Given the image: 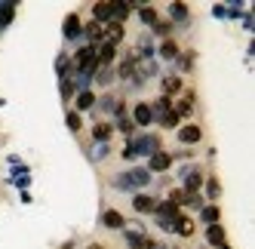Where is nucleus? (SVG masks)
<instances>
[{
  "label": "nucleus",
  "mask_w": 255,
  "mask_h": 249,
  "mask_svg": "<svg viewBox=\"0 0 255 249\" xmlns=\"http://www.w3.org/2000/svg\"><path fill=\"white\" fill-rule=\"evenodd\" d=\"M102 222H105L108 228H123V225H126V222H123V216H120L117 209H108L105 216H102Z\"/></svg>",
  "instance_id": "nucleus-16"
},
{
  "label": "nucleus",
  "mask_w": 255,
  "mask_h": 249,
  "mask_svg": "<svg viewBox=\"0 0 255 249\" xmlns=\"http://www.w3.org/2000/svg\"><path fill=\"white\" fill-rule=\"evenodd\" d=\"M117 126H120V129H123V132H126V135H129V132H132V129H135V123H132V120H129V117H126V114H120V123H117Z\"/></svg>",
  "instance_id": "nucleus-27"
},
{
  "label": "nucleus",
  "mask_w": 255,
  "mask_h": 249,
  "mask_svg": "<svg viewBox=\"0 0 255 249\" xmlns=\"http://www.w3.org/2000/svg\"><path fill=\"white\" fill-rule=\"evenodd\" d=\"M126 243L132 249H148V237H141L138 231H126Z\"/></svg>",
  "instance_id": "nucleus-15"
},
{
  "label": "nucleus",
  "mask_w": 255,
  "mask_h": 249,
  "mask_svg": "<svg viewBox=\"0 0 255 249\" xmlns=\"http://www.w3.org/2000/svg\"><path fill=\"white\" fill-rule=\"evenodd\" d=\"M218 249H231V246H218Z\"/></svg>",
  "instance_id": "nucleus-34"
},
{
  "label": "nucleus",
  "mask_w": 255,
  "mask_h": 249,
  "mask_svg": "<svg viewBox=\"0 0 255 249\" xmlns=\"http://www.w3.org/2000/svg\"><path fill=\"white\" fill-rule=\"evenodd\" d=\"M62 96H65V99L74 96V83H71V80H65V83H62Z\"/></svg>",
  "instance_id": "nucleus-29"
},
{
  "label": "nucleus",
  "mask_w": 255,
  "mask_h": 249,
  "mask_svg": "<svg viewBox=\"0 0 255 249\" xmlns=\"http://www.w3.org/2000/svg\"><path fill=\"white\" fill-rule=\"evenodd\" d=\"M132 206H135V212H154L157 209V200L148 197V194H138V197L132 200Z\"/></svg>",
  "instance_id": "nucleus-6"
},
{
  "label": "nucleus",
  "mask_w": 255,
  "mask_h": 249,
  "mask_svg": "<svg viewBox=\"0 0 255 249\" xmlns=\"http://www.w3.org/2000/svg\"><path fill=\"white\" fill-rule=\"evenodd\" d=\"M169 12H172V19H188V6L185 3H172Z\"/></svg>",
  "instance_id": "nucleus-26"
},
{
  "label": "nucleus",
  "mask_w": 255,
  "mask_h": 249,
  "mask_svg": "<svg viewBox=\"0 0 255 249\" xmlns=\"http://www.w3.org/2000/svg\"><path fill=\"white\" fill-rule=\"evenodd\" d=\"M160 56H163V59H175V56H178L175 40H166V43H163V46H160Z\"/></svg>",
  "instance_id": "nucleus-22"
},
{
  "label": "nucleus",
  "mask_w": 255,
  "mask_h": 249,
  "mask_svg": "<svg viewBox=\"0 0 255 249\" xmlns=\"http://www.w3.org/2000/svg\"><path fill=\"white\" fill-rule=\"evenodd\" d=\"M89 249H102V246H99V243H93V246H89Z\"/></svg>",
  "instance_id": "nucleus-33"
},
{
  "label": "nucleus",
  "mask_w": 255,
  "mask_h": 249,
  "mask_svg": "<svg viewBox=\"0 0 255 249\" xmlns=\"http://www.w3.org/2000/svg\"><path fill=\"white\" fill-rule=\"evenodd\" d=\"M80 123H83V120H80L77 111H71V114H68V129H74V132H77V129H80Z\"/></svg>",
  "instance_id": "nucleus-28"
},
{
  "label": "nucleus",
  "mask_w": 255,
  "mask_h": 249,
  "mask_svg": "<svg viewBox=\"0 0 255 249\" xmlns=\"http://www.w3.org/2000/svg\"><path fill=\"white\" fill-rule=\"evenodd\" d=\"M172 231H175V234H181V237H191V234H194V222H191L188 216H178L175 225H172Z\"/></svg>",
  "instance_id": "nucleus-7"
},
{
  "label": "nucleus",
  "mask_w": 255,
  "mask_h": 249,
  "mask_svg": "<svg viewBox=\"0 0 255 249\" xmlns=\"http://www.w3.org/2000/svg\"><path fill=\"white\" fill-rule=\"evenodd\" d=\"M178 114L175 111H166V114H160V123H163V126H166V129H172V126H178Z\"/></svg>",
  "instance_id": "nucleus-23"
},
{
  "label": "nucleus",
  "mask_w": 255,
  "mask_h": 249,
  "mask_svg": "<svg viewBox=\"0 0 255 249\" xmlns=\"http://www.w3.org/2000/svg\"><path fill=\"white\" fill-rule=\"evenodd\" d=\"M166 111H172V102H169L166 96H163V99H157V102L151 105V114H154V117H160V114H166Z\"/></svg>",
  "instance_id": "nucleus-18"
},
{
  "label": "nucleus",
  "mask_w": 255,
  "mask_h": 249,
  "mask_svg": "<svg viewBox=\"0 0 255 249\" xmlns=\"http://www.w3.org/2000/svg\"><path fill=\"white\" fill-rule=\"evenodd\" d=\"M200 135H203V132H200V126H181V129H178V138L185 141V145H194V141H200Z\"/></svg>",
  "instance_id": "nucleus-10"
},
{
  "label": "nucleus",
  "mask_w": 255,
  "mask_h": 249,
  "mask_svg": "<svg viewBox=\"0 0 255 249\" xmlns=\"http://www.w3.org/2000/svg\"><path fill=\"white\" fill-rule=\"evenodd\" d=\"M169 163H172V157H169L166 151H154V154H151V169H154V172L169 169Z\"/></svg>",
  "instance_id": "nucleus-4"
},
{
  "label": "nucleus",
  "mask_w": 255,
  "mask_h": 249,
  "mask_svg": "<svg viewBox=\"0 0 255 249\" xmlns=\"http://www.w3.org/2000/svg\"><path fill=\"white\" fill-rule=\"evenodd\" d=\"M93 105H96V96L89 93V90H80V96H77V108L86 111V108H93Z\"/></svg>",
  "instance_id": "nucleus-19"
},
{
  "label": "nucleus",
  "mask_w": 255,
  "mask_h": 249,
  "mask_svg": "<svg viewBox=\"0 0 255 249\" xmlns=\"http://www.w3.org/2000/svg\"><path fill=\"white\" fill-rule=\"evenodd\" d=\"M77 34H80V15L71 12L65 19V37H77Z\"/></svg>",
  "instance_id": "nucleus-13"
},
{
  "label": "nucleus",
  "mask_w": 255,
  "mask_h": 249,
  "mask_svg": "<svg viewBox=\"0 0 255 249\" xmlns=\"http://www.w3.org/2000/svg\"><path fill=\"white\" fill-rule=\"evenodd\" d=\"M151 182V172L148 169H132V172H126L117 179V188H144Z\"/></svg>",
  "instance_id": "nucleus-1"
},
{
  "label": "nucleus",
  "mask_w": 255,
  "mask_h": 249,
  "mask_svg": "<svg viewBox=\"0 0 255 249\" xmlns=\"http://www.w3.org/2000/svg\"><path fill=\"white\" fill-rule=\"evenodd\" d=\"M138 15H141V22H144V25H157V9H154V6H141Z\"/></svg>",
  "instance_id": "nucleus-20"
},
{
  "label": "nucleus",
  "mask_w": 255,
  "mask_h": 249,
  "mask_svg": "<svg viewBox=\"0 0 255 249\" xmlns=\"http://www.w3.org/2000/svg\"><path fill=\"white\" fill-rule=\"evenodd\" d=\"M93 15H96L93 22L108 25V22H111V3H105V0H102V3H96V6H93Z\"/></svg>",
  "instance_id": "nucleus-5"
},
{
  "label": "nucleus",
  "mask_w": 255,
  "mask_h": 249,
  "mask_svg": "<svg viewBox=\"0 0 255 249\" xmlns=\"http://www.w3.org/2000/svg\"><path fill=\"white\" fill-rule=\"evenodd\" d=\"M123 40V25H117V22H108L105 25V31H102V43H111V46H117Z\"/></svg>",
  "instance_id": "nucleus-2"
},
{
  "label": "nucleus",
  "mask_w": 255,
  "mask_h": 249,
  "mask_svg": "<svg viewBox=\"0 0 255 249\" xmlns=\"http://www.w3.org/2000/svg\"><path fill=\"white\" fill-rule=\"evenodd\" d=\"M154 28H157V34H169V22H157Z\"/></svg>",
  "instance_id": "nucleus-32"
},
{
  "label": "nucleus",
  "mask_w": 255,
  "mask_h": 249,
  "mask_svg": "<svg viewBox=\"0 0 255 249\" xmlns=\"http://www.w3.org/2000/svg\"><path fill=\"white\" fill-rule=\"evenodd\" d=\"M206 188H209V197H218V191H222L215 179H209V185H206Z\"/></svg>",
  "instance_id": "nucleus-31"
},
{
  "label": "nucleus",
  "mask_w": 255,
  "mask_h": 249,
  "mask_svg": "<svg viewBox=\"0 0 255 249\" xmlns=\"http://www.w3.org/2000/svg\"><path fill=\"white\" fill-rule=\"evenodd\" d=\"M111 132H114V129H111V123H96V126H93V138L102 141V145H105L108 138H111Z\"/></svg>",
  "instance_id": "nucleus-12"
},
{
  "label": "nucleus",
  "mask_w": 255,
  "mask_h": 249,
  "mask_svg": "<svg viewBox=\"0 0 255 249\" xmlns=\"http://www.w3.org/2000/svg\"><path fill=\"white\" fill-rule=\"evenodd\" d=\"M172 111H175L178 117H185V114H191V111H194V96H191V93H185V99H181V102L175 105Z\"/></svg>",
  "instance_id": "nucleus-14"
},
{
  "label": "nucleus",
  "mask_w": 255,
  "mask_h": 249,
  "mask_svg": "<svg viewBox=\"0 0 255 249\" xmlns=\"http://www.w3.org/2000/svg\"><path fill=\"white\" fill-rule=\"evenodd\" d=\"M129 9H132V3H111V22L123 25V19L129 15Z\"/></svg>",
  "instance_id": "nucleus-9"
},
{
  "label": "nucleus",
  "mask_w": 255,
  "mask_h": 249,
  "mask_svg": "<svg viewBox=\"0 0 255 249\" xmlns=\"http://www.w3.org/2000/svg\"><path fill=\"white\" fill-rule=\"evenodd\" d=\"M206 240H209L212 246H225V228H222V225H209V228H206Z\"/></svg>",
  "instance_id": "nucleus-8"
},
{
  "label": "nucleus",
  "mask_w": 255,
  "mask_h": 249,
  "mask_svg": "<svg viewBox=\"0 0 255 249\" xmlns=\"http://www.w3.org/2000/svg\"><path fill=\"white\" fill-rule=\"evenodd\" d=\"M203 222L206 225H218V206H203Z\"/></svg>",
  "instance_id": "nucleus-25"
},
{
  "label": "nucleus",
  "mask_w": 255,
  "mask_h": 249,
  "mask_svg": "<svg viewBox=\"0 0 255 249\" xmlns=\"http://www.w3.org/2000/svg\"><path fill=\"white\" fill-rule=\"evenodd\" d=\"M132 123L135 126H148V123H154V114H151V105H135V111H132Z\"/></svg>",
  "instance_id": "nucleus-3"
},
{
  "label": "nucleus",
  "mask_w": 255,
  "mask_h": 249,
  "mask_svg": "<svg viewBox=\"0 0 255 249\" xmlns=\"http://www.w3.org/2000/svg\"><path fill=\"white\" fill-rule=\"evenodd\" d=\"M102 31H105V25L89 22V25H86V37H89V40H102Z\"/></svg>",
  "instance_id": "nucleus-21"
},
{
  "label": "nucleus",
  "mask_w": 255,
  "mask_h": 249,
  "mask_svg": "<svg viewBox=\"0 0 255 249\" xmlns=\"http://www.w3.org/2000/svg\"><path fill=\"white\" fill-rule=\"evenodd\" d=\"M185 203L188 206H203V203H200V194H185Z\"/></svg>",
  "instance_id": "nucleus-30"
},
{
  "label": "nucleus",
  "mask_w": 255,
  "mask_h": 249,
  "mask_svg": "<svg viewBox=\"0 0 255 249\" xmlns=\"http://www.w3.org/2000/svg\"><path fill=\"white\" fill-rule=\"evenodd\" d=\"M163 93H166V99L181 93V77H166V80H163Z\"/></svg>",
  "instance_id": "nucleus-17"
},
{
  "label": "nucleus",
  "mask_w": 255,
  "mask_h": 249,
  "mask_svg": "<svg viewBox=\"0 0 255 249\" xmlns=\"http://www.w3.org/2000/svg\"><path fill=\"white\" fill-rule=\"evenodd\" d=\"M200 185H203V175H200V172H188L185 175V194H197Z\"/></svg>",
  "instance_id": "nucleus-11"
},
{
  "label": "nucleus",
  "mask_w": 255,
  "mask_h": 249,
  "mask_svg": "<svg viewBox=\"0 0 255 249\" xmlns=\"http://www.w3.org/2000/svg\"><path fill=\"white\" fill-rule=\"evenodd\" d=\"M132 74H135V56H129L120 65V77H132Z\"/></svg>",
  "instance_id": "nucleus-24"
}]
</instances>
